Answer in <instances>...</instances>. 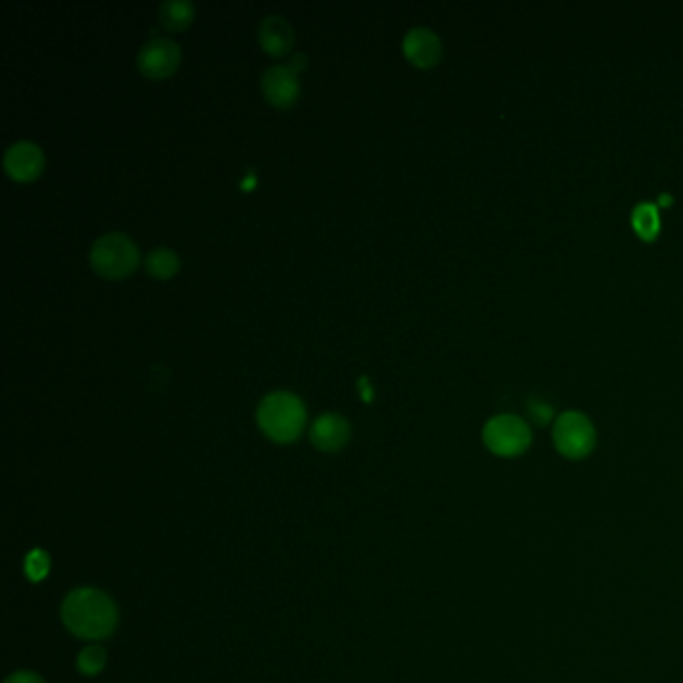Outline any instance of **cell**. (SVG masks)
I'll use <instances>...</instances> for the list:
<instances>
[{
    "mask_svg": "<svg viewBox=\"0 0 683 683\" xmlns=\"http://www.w3.org/2000/svg\"><path fill=\"white\" fill-rule=\"evenodd\" d=\"M63 621L69 631L81 639H105L115 631L119 611L105 591L81 587L67 595L63 603Z\"/></svg>",
    "mask_w": 683,
    "mask_h": 683,
    "instance_id": "1",
    "label": "cell"
},
{
    "mask_svg": "<svg viewBox=\"0 0 683 683\" xmlns=\"http://www.w3.org/2000/svg\"><path fill=\"white\" fill-rule=\"evenodd\" d=\"M307 421V409L303 401L289 391H273L265 395L257 407V423L263 433L277 441H295Z\"/></svg>",
    "mask_w": 683,
    "mask_h": 683,
    "instance_id": "2",
    "label": "cell"
},
{
    "mask_svg": "<svg viewBox=\"0 0 683 683\" xmlns=\"http://www.w3.org/2000/svg\"><path fill=\"white\" fill-rule=\"evenodd\" d=\"M91 263L97 273L109 279H119L133 273L139 265L137 243L121 231L101 235L91 247Z\"/></svg>",
    "mask_w": 683,
    "mask_h": 683,
    "instance_id": "3",
    "label": "cell"
},
{
    "mask_svg": "<svg viewBox=\"0 0 683 683\" xmlns=\"http://www.w3.org/2000/svg\"><path fill=\"white\" fill-rule=\"evenodd\" d=\"M597 433L591 419L579 411H565L553 423V445L565 459L579 461L591 455Z\"/></svg>",
    "mask_w": 683,
    "mask_h": 683,
    "instance_id": "4",
    "label": "cell"
},
{
    "mask_svg": "<svg viewBox=\"0 0 683 683\" xmlns=\"http://www.w3.org/2000/svg\"><path fill=\"white\" fill-rule=\"evenodd\" d=\"M533 433L529 425L511 413L491 417L483 427V443L497 457H519L531 445Z\"/></svg>",
    "mask_w": 683,
    "mask_h": 683,
    "instance_id": "5",
    "label": "cell"
},
{
    "mask_svg": "<svg viewBox=\"0 0 683 683\" xmlns=\"http://www.w3.org/2000/svg\"><path fill=\"white\" fill-rule=\"evenodd\" d=\"M137 63L151 79L169 77L181 63V47L173 39L153 37L139 49Z\"/></svg>",
    "mask_w": 683,
    "mask_h": 683,
    "instance_id": "6",
    "label": "cell"
},
{
    "mask_svg": "<svg viewBox=\"0 0 683 683\" xmlns=\"http://www.w3.org/2000/svg\"><path fill=\"white\" fill-rule=\"evenodd\" d=\"M45 167V153L33 141H17L5 151V169L17 181H33Z\"/></svg>",
    "mask_w": 683,
    "mask_h": 683,
    "instance_id": "7",
    "label": "cell"
},
{
    "mask_svg": "<svg viewBox=\"0 0 683 683\" xmlns=\"http://www.w3.org/2000/svg\"><path fill=\"white\" fill-rule=\"evenodd\" d=\"M441 51L443 49L439 37L427 27H413L403 37V53L415 67L429 69L437 65V61L441 59Z\"/></svg>",
    "mask_w": 683,
    "mask_h": 683,
    "instance_id": "8",
    "label": "cell"
},
{
    "mask_svg": "<svg viewBox=\"0 0 683 683\" xmlns=\"http://www.w3.org/2000/svg\"><path fill=\"white\" fill-rule=\"evenodd\" d=\"M261 89L267 101L275 107H289L299 97L297 75L283 65L269 67L261 77Z\"/></svg>",
    "mask_w": 683,
    "mask_h": 683,
    "instance_id": "9",
    "label": "cell"
},
{
    "mask_svg": "<svg viewBox=\"0 0 683 683\" xmlns=\"http://www.w3.org/2000/svg\"><path fill=\"white\" fill-rule=\"evenodd\" d=\"M351 427L339 413H323L311 425V441L321 451H339L349 441Z\"/></svg>",
    "mask_w": 683,
    "mask_h": 683,
    "instance_id": "10",
    "label": "cell"
},
{
    "mask_svg": "<svg viewBox=\"0 0 683 683\" xmlns=\"http://www.w3.org/2000/svg\"><path fill=\"white\" fill-rule=\"evenodd\" d=\"M257 37L269 55H285L295 43V31L281 15H267L257 27Z\"/></svg>",
    "mask_w": 683,
    "mask_h": 683,
    "instance_id": "11",
    "label": "cell"
},
{
    "mask_svg": "<svg viewBox=\"0 0 683 683\" xmlns=\"http://www.w3.org/2000/svg\"><path fill=\"white\" fill-rule=\"evenodd\" d=\"M195 17V5L191 0H165L159 5V21L169 31L185 29Z\"/></svg>",
    "mask_w": 683,
    "mask_h": 683,
    "instance_id": "12",
    "label": "cell"
},
{
    "mask_svg": "<svg viewBox=\"0 0 683 683\" xmlns=\"http://www.w3.org/2000/svg\"><path fill=\"white\" fill-rule=\"evenodd\" d=\"M631 225L637 237L645 243H651L657 239L661 223H659V211L653 203H639L631 213Z\"/></svg>",
    "mask_w": 683,
    "mask_h": 683,
    "instance_id": "13",
    "label": "cell"
},
{
    "mask_svg": "<svg viewBox=\"0 0 683 683\" xmlns=\"http://www.w3.org/2000/svg\"><path fill=\"white\" fill-rule=\"evenodd\" d=\"M181 259L179 255L169 247H155L145 257L147 271L157 279H169L179 271Z\"/></svg>",
    "mask_w": 683,
    "mask_h": 683,
    "instance_id": "14",
    "label": "cell"
},
{
    "mask_svg": "<svg viewBox=\"0 0 683 683\" xmlns=\"http://www.w3.org/2000/svg\"><path fill=\"white\" fill-rule=\"evenodd\" d=\"M77 663L85 675H97L103 671V667L107 663V651L99 645H91V647L81 651Z\"/></svg>",
    "mask_w": 683,
    "mask_h": 683,
    "instance_id": "15",
    "label": "cell"
},
{
    "mask_svg": "<svg viewBox=\"0 0 683 683\" xmlns=\"http://www.w3.org/2000/svg\"><path fill=\"white\" fill-rule=\"evenodd\" d=\"M25 571L31 581H43L51 571V557L43 549H33L25 561Z\"/></svg>",
    "mask_w": 683,
    "mask_h": 683,
    "instance_id": "16",
    "label": "cell"
},
{
    "mask_svg": "<svg viewBox=\"0 0 683 683\" xmlns=\"http://www.w3.org/2000/svg\"><path fill=\"white\" fill-rule=\"evenodd\" d=\"M5 683H45V681L41 675H37L33 671H17Z\"/></svg>",
    "mask_w": 683,
    "mask_h": 683,
    "instance_id": "17",
    "label": "cell"
},
{
    "mask_svg": "<svg viewBox=\"0 0 683 683\" xmlns=\"http://www.w3.org/2000/svg\"><path fill=\"white\" fill-rule=\"evenodd\" d=\"M287 67L297 75V71H301V69L307 67V55H305V53H295V55H291Z\"/></svg>",
    "mask_w": 683,
    "mask_h": 683,
    "instance_id": "18",
    "label": "cell"
},
{
    "mask_svg": "<svg viewBox=\"0 0 683 683\" xmlns=\"http://www.w3.org/2000/svg\"><path fill=\"white\" fill-rule=\"evenodd\" d=\"M255 183H257V179H255V175H247V179H245V181H243V183H241V187H243V189H251V187H253V185H255Z\"/></svg>",
    "mask_w": 683,
    "mask_h": 683,
    "instance_id": "19",
    "label": "cell"
},
{
    "mask_svg": "<svg viewBox=\"0 0 683 683\" xmlns=\"http://www.w3.org/2000/svg\"><path fill=\"white\" fill-rule=\"evenodd\" d=\"M659 205H661V207H667V205H671V197H669V195H663V197L659 199Z\"/></svg>",
    "mask_w": 683,
    "mask_h": 683,
    "instance_id": "20",
    "label": "cell"
}]
</instances>
